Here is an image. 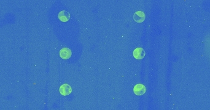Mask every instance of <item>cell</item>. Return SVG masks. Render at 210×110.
I'll return each instance as SVG.
<instances>
[{
	"label": "cell",
	"instance_id": "cell-4",
	"mask_svg": "<svg viewBox=\"0 0 210 110\" xmlns=\"http://www.w3.org/2000/svg\"><path fill=\"white\" fill-rule=\"evenodd\" d=\"M72 55L71 50L68 48H63L60 51V56L63 59H68Z\"/></svg>",
	"mask_w": 210,
	"mask_h": 110
},
{
	"label": "cell",
	"instance_id": "cell-5",
	"mask_svg": "<svg viewBox=\"0 0 210 110\" xmlns=\"http://www.w3.org/2000/svg\"><path fill=\"white\" fill-rule=\"evenodd\" d=\"M146 18V15L142 11H137L133 15L134 20L137 23H142L144 21Z\"/></svg>",
	"mask_w": 210,
	"mask_h": 110
},
{
	"label": "cell",
	"instance_id": "cell-3",
	"mask_svg": "<svg viewBox=\"0 0 210 110\" xmlns=\"http://www.w3.org/2000/svg\"><path fill=\"white\" fill-rule=\"evenodd\" d=\"M59 91H60V93L62 96H68L71 93L72 89H71V88L69 84H63L60 86Z\"/></svg>",
	"mask_w": 210,
	"mask_h": 110
},
{
	"label": "cell",
	"instance_id": "cell-1",
	"mask_svg": "<svg viewBox=\"0 0 210 110\" xmlns=\"http://www.w3.org/2000/svg\"><path fill=\"white\" fill-rule=\"evenodd\" d=\"M133 55V56L135 59H142V58H144L146 53H145V51L143 48L138 47V48H137L136 49L134 50Z\"/></svg>",
	"mask_w": 210,
	"mask_h": 110
},
{
	"label": "cell",
	"instance_id": "cell-6",
	"mask_svg": "<svg viewBox=\"0 0 210 110\" xmlns=\"http://www.w3.org/2000/svg\"><path fill=\"white\" fill-rule=\"evenodd\" d=\"M59 18L62 22H67L70 18V13L66 10L60 11L59 14Z\"/></svg>",
	"mask_w": 210,
	"mask_h": 110
},
{
	"label": "cell",
	"instance_id": "cell-2",
	"mask_svg": "<svg viewBox=\"0 0 210 110\" xmlns=\"http://www.w3.org/2000/svg\"><path fill=\"white\" fill-rule=\"evenodd\" d=\"M146 91V87L142 84H138L133 88V92L137 96H142L145 94Z\"/></svg>",
	"mask_w": 210,
	"mask_h": 110
}]
</instances>
